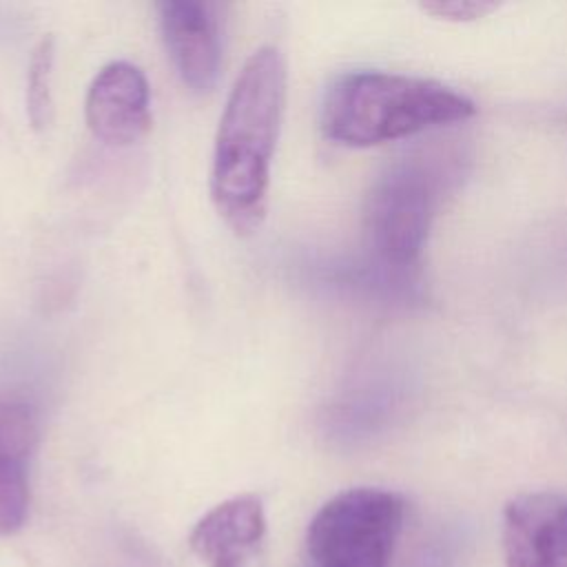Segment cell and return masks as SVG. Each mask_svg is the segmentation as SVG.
Instances as JSON below:
<instances>
[{
	"label": "cell",
	"instance_id": "10",
	"mask_svg": "<svg viewBox=\"0 0 567 567\" xmlns=\"http://www.w3.org/2000/svg\"><path fill=\"white\" fill-rule=\"evenodd\" d=\"M53 38L47 35L33 49L27 78V113L33 128L49 126L53 117V97H51V78H53Z\"/></svg>",
	"mask_w": 567,
	"mask_h": 567
},
{
	"label": "cell",
	"instance_id": "2",
	"mask_svg": "<svg viewBox=\"0 0 567 567\" xmlns=\"http://www.w3.org/2000/svg\"><path fill=\"white\" fill-rule=\"evenodd\" d=\"M476 111L474 102L436 80L352 71L339 75L321 104L323 135L343 146H374L463 122Z\"/></svg>",
	"mask_w": 567,
	"mask_h": 567
},
{
	"label": "cell",
	"instance_id": "8",
	"mask_svg": "<svg viewBox=\"0 0 567 567\" xmlns=\"http://www.w3.org/2000/svg\"><path fill=\"white\" fill-rule=\"evenodd\" d=\"M266 534L264 505L255 494L233 496L208 509L188 545L206 567H248Z\"/></svg>",
	"mask_w": 567,
	"mask_h": 567
},
{
	"label": "cell",
	"instance_id": "11",
	"mask_svg": "<svg viewBox=\"0 0 567 567\" xmlns=\"http://www.w3.org/2000/svg\"><path fill=\"white\" fill-rule=\"evenodd\" d=\"M423 9L439 18L443 16L450 20H472V18H481L483 13L492 11L494 4H487V2H430V4H423Z\"/></svg>",
	"mask_w": 567,
	"mask_h": 567
},
{
	"label": "cell",
	"instance_id": "3",
	"mask_svg": "<svg viewBox=\"0 0 567 567\" xmlns=\"http://www.w3.org/2000/svg\"><path fill=\"white\" fill-rule=\"evenodd\" d=\"M405 503L379 487H352L312 516L299 567H388Z\"/></svg>",
	"mask_w": 567,
	"mask_h": 567
},
{
	"label": "cell",
	"instance_id": "6",
	"mask_svg": "<svg viewBox=\"0 0 567 567\" xmlns=\"http://www.w3.org/2000/svg\"><path fill=\"white\" fill-rule=\"evenodd\" d=\"M505 567H567V496L534 492L503 512Z\"/></svg>",
	"mask_w": 567,
	"mask_h": 567
},
{
	"label": "cell",
	"instance_id": "4",
	"mask_svg": "<svg viewBox=\"0 0 567 567\" xmlns=\"http://www.w3.org/2000/svg\"><path fill=\"white\" fill-rule=\"evenodd\" d=\"M441 188V168L423 157L394 162L374 179L363 206V226L383 261L408 266L419 259Z\"/></svg>",
	"mask_w": 567,
	"mask_h": 567
},
{
	"label": "cell",
	"instance_id": "9",
	"mask_svg": "<svg viewBox=\"0 0 567 567\" xmlns=\"http://www.w3.org/2000/svg\"><path fill=\"white\" fill-rule=\"evenodd\" d=\"M38 421L18 401H0V536L18 532L29 512V461Z\"/></svg>",
	"mask_w": 567,
	"mask_h": 567
},
{
	"label": "cell",
	"instance_id": "5",
	"mask_svg": "<svg viewBox=\"0 0 567 567\" xmlns=\"http://www.w3.org/2000/svg\"><path fill=\"white\" fill-rule=\"evenodd\" d=\"M159 31L182 82L197 93L210 91L221 69V7L202 0L157 4Z\"/></svg>",
	"mask_w": 567,
	"mask_h": 567
},
{
	"label": "cell",
	"instance_id": "1",
	"mask_svg": "<svg viewBox=\"0 0 567 567\" xmlns=\"http://www.w3.org/2000/svg\"><path fill=\"white\" fill-rule=\"evenodd\" d=\"M284 104V55L277 47H261L246 60L228 93L210 168L213 202L239 233L252 230L264 217Z\"/></svg>",
	"mask_w": 567,
	"mask_h": 567
},
{
	"label": "cell",
	"instance_id": "7",
	"mask_svg": "<svg viewBox=\"0 0 567 567\" xmlns=\"http://www.w3.org/2000/svg\"><path fill=\"white\" fill-rule=\"evenodd\" d=\"M86 124L91 133L113 146H126L151 128V89L144 73L126 62L104 64L86 93Z\"/></svg>",
	"mask_w": 567,
	"mask_h": 567
}]
</instances>
